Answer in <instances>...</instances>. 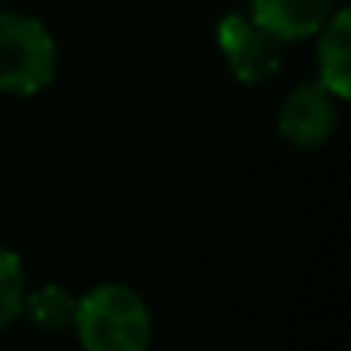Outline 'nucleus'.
<instances>
[{"mask_svg": "<svg viewBox=\"0 0 351 351\" xmlns=\"http://www.w3.org/2000/svg\"><path fill=\"white\" fill-rule=\"evenodd\" d=\"M73 313H76V296L59 286V282H49V286H38L32 293H25V306H21V317L45 330V334H62L73 327Z\"/></svg>", "mask_w": 351, "mask_h": 351, "instance_id": "0eeeda50", "label": "nucleus"}, {"mask_svg": "<svg viewBox=\"0 0 351 351\" xmlns=\"http://www.w3.org/2000/svg\"><path fill=\"white\" fill-rule=\"evenodd\" d=\"M276 131H279V138L289 148H296V152H317L337 131V100L320 83H313V80L296 83L282 97V104H279Z\"/></svg>", "mask_w": 351, "mask_h": 351, "instance_id": "20e7f679", "label": "nucleus"}, {"mask_svg": "<svg viewBox=\"0 0 351 351\" xmlns=\"http://www.w3.org/2000/svg\"><path fill=\"white\" fill-rule=\"evenodd\" d=\"M69 330L80 351H148L155 337L145 296L124 282H100L76 296Z\"/></svg>", "mask_w": 351, "mask_h": 351, "instance_id": "f257e3e1", "label": "nucleus"}, {"mask_svg": "<svg viewBox=\"0 0 351 351\" xmlns=\"http://www.w3.org/2000/svg\"><path fill=\"white\" fill-rule=\"evenodd\" d=\"M217 49L231 69V76L241 83V86H258V83H269L279 66H282V42L272 38L269 32H262L248 11H234V14H224L217 21Z\"/></svg>", "mask_w": 351, "mask_h": 351, "instance_id": "7ed1b4c3", "label": "nucleus"}, {"mask_svg": "<svg viewBox=\"0 0 351 351\" xmlns=\"http://www.w3.org/2000/svg\"><path fill=\"white\" fill-rule=\"evenodd\" d=\"M317 52H313V66H317V80L337 104H344L351 97V14L344 8H337L327 25L313 35Z\"/></svg>", "mask_w": 351, "mask_h": 351, "instance_id": "423d86ee", "label": "nucleus"}, {"mask_svg": "<svg viewBox=\"0 0 351 351\" xmlns=\"http://www.w3.org/2000/svg\"><path fill=\"white\" fill-rule=\"evenodd\" d=\"M59 45L42 18L8 11L0 14V93L38 97L56 83Z\"/></svg>", "mask_w": 351, "mask_h": 351, "instance_id": "f03ea898", "label": "nucleus"}, {"mask_svg": "<svg viewBox=\"0 0 351 351\" xmlns=\"http://www.w3.org/2000/svg\"><path fill=\"white\" fill-rule=\"evenodd\" d=\"M334 11L337 0H248V18L282 45L313 38Z\"/></svg>", "mask_w": 351, "mask_h": 351, "instance_id": "39448f33", "label": "nucleus"}, {"mask_svg": "<svg viewBox=\"0 0 351 351\" xmlns=\"http://www.w3.org/2000/svg\"><path fill=\"white\" fill-rule=\"evenodd\" d=\"M28 279H25V262L18 252L0 245V330H8L25 306Z\"/></svg>", "mask_w": 351, "mask_h": 351, "instance_id": "6e6552de", "label": "nucleus"}]
</instances>
